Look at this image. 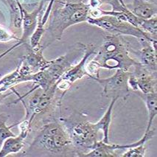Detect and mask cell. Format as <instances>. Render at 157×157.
<instances>
[{"label": "cell", "instance_id": "cell-8", "mask_svg": "<svg viewBox=\"0 0 157 157\" xmlns=\"http://www.w3.org/2000/svg\"><path fill=\"white\" fill-rule=\"evenodd\" d=\"M137 40L140 44L141 49L135 51L130 48V52L136 56V61L147 70L153 73H156V41H150L145 38H139Z\"/></svg>", "mask_w": 157, "mask_h": 157}, {"label": "cell", "instance_id": "cell-4", "mask_svg": "<svg viewBox=\"0 0 157 157\" xmlns=\"http://www.w3.org/2000/svg\"><path fill=\"white\" fill-rule=\"evenodd\" d=\"M56 2L59 6L55 5L54 10L51 11V21L47 28L54 41L61 39L64 30L69 27L87 21L90 10L89 4Z\"/></svg>", "mask_w": 157, "mask_h": 157}, {"label": "cell", "instance_id": "cell-24", "mask_svg": "<svg viewBox=\"0 0 157 157\" xmlns=\"http://www.w3.org/2000/svg\"><path fill=\"white\" fill-rule=\"evenodd\" d=\"M0 148H1V147H0Z\"/></svg>", "mask_w": 157, "mask_h": 157}, {"label": "cell", "instance_id": "cell-6", "mask_svg": "<svg viewBox=\"0 0 157 157\" xmlns=\"http://www.w3.org/2000/svg\"><path fill=\"white\" fill-rule=\"evenodd\" d=\"M131 70L117 69L112 76L107 78H93L103 87V96L111 98H123L125 100L130 94V88L128 84Z\"/></svg>", "mask_w": 157, "mask_h": 157}, {"label": "cell", "instance_id": "cell-15", "mask_svg": "<svg viewBox=\"0 0 157 157\" xmlns=\"http://www.w3.org/2000/svg\"><path fill=\"white\" fill-rule=\"evenodd\" d=\"M117 150V144H109L103 140L97 142L94 148L83 157H117L120 156L116 153Z\"/></svg>", "mask_w": 157, "mask_h": 157}, {"label": "cell", "instance_id": "cell-16", "mask_svg": "<svg viewBox=\"0 0 157 157\" xmlns=\"http://www.w3.org/2000/svg\"><path fill=\"white\" fill-rule=\"evenodd\" d=\"M117 100L118 99H117V98H112L111 99V103L109 104V107H108L105 114L100 118L99 121L94 123L98 130L103 132V137L102 140L104 142H106V143H109V128H110L111 119H112L111 117H112L113 109H114V104L116 103Z\"/></svg>", "mask_w": 157, "mask_h": 157}, {"label": "cell", "instance_id": "cell-17", "mask_svg": "<svg viewBox=\"0 0 157 157\" xmlns=\"http://www.w3.org/2000/svg\"><path fill=\"white\" fill-rule=\"evenodd\" d=\"M138 95L143 100L147 108L148 121H147L145 132H147L152 128L153 120L157 114V94L156 92L149 93V94H142L139 92Z\"/></svg>", "mask_w": 157, "mask_h": 157}, {"label": "cell", "instance_id": "cell-14", "mask_svg": "<svg viewBox=\"0 0 157 157\" xmlns=\"http://www.w3.org/2000/svg\"><path fill=\"white\" fill-rule=\"evenodd\" d=\"M128 8L133 14L142 19H148L156 16V5L151 0H134L131 8Z\"/></svg>", "mask_w": 157, "mask_h": 157}, {"label": "cell", "instance_id": "cell-18", "mask_svg": "<svg viewBox=\"0 0 157 157\" xmlns=\"http://www.w3.org/2000/svg\"><path fill=\"white\" fill-rule=\"evenodd\" d=\"M8 117L4 114H0V147L6 139L10 136H15L16 134L10 131L11 127H8L6 125Z\"/></svg>", "mask_w": 157, "mask_h": 157}, {"label": "cell", "instance_id": "cell-2", "mask_svg": "<svg viewBox=\"0 0 157 157\" xmlns=\"http://www.w3.org/2000/svg\"><path fill=\"white\" fill-rule=\"evenodd\" d=\"M99 69L131 70L138 61L131 56L130 47L123 36L109 34L104 36L103 44L93 58Z\"/></svg>", "mask_w": 157, "mask_h": 157}, {"label": "cell", "instance_id": "cell-9", "mask_svg": "<svg viewBox=\"0 0 157 157\" xmlns=\"http://www.w3.org/2000/svg\"><path fill=\"white\" fill-rule=\"evenodd\" d=\"M19 125L20 133L18 136H10L5 140L0 148V157H5L11 154L18 153L23 149L25 146V140L30 132V128L27 120H22L16 125H11L14 127Z\"/></svg>", "mask_w": 157, "mask_h": 157}, {"label": "cell", "instance_id": "cell-7", "mask_svg": "<svg viewBox=\"0 0 157 157\" xmlns=\"http://www.w3.org/2000/svg\"><path fill=\"white\" fill-rule=\"evenodd\" d=\"M133 69L128 81L130 89L142 94L156 92V73L150 72L139 62Z\"/></svg>", "mask_w": 157, "mask_h": 157}, {"label": "cell", "instance_id": "cell-13", "mask_svg": "<svg viewBox=\"0 0 157 157\" xmlns=\"http://www.w3.org/2000/svg\"><path fill=\"white\" fill-rule=\"evenodd\" d=\"M55 2V0H50L48 7L47 8L46 11L44 12L43 15H41V12H40L38 18V22L36 25L35 31L33 33L31 37L30 38V47L33 50H36L41 47L40 42H41V37H42L44 33V26L46 25L47 19L50 17L51 11H52V6Z\"/></svg>", "mask_w": 157, "mask_h": 157}, {"label": "cell", "instance_id": "cell-12", "mask_svg": "<svg viewBox=\"0 0 157 157\" xmlns=\"http://www.w3.org/2000/svg\"><path fill=\"white\" fill-rule=\"evenodd\" d=\"M71 67L72 65L67 56H61L58 58L57 59L50 61L49 64L43 70H45V72L48 75L52 84H56V82Z\"/></svg>", "mask_w": 157, "mask_h": 157}, {"label": "cell", "instance_id": "cell-5", "mask_svg": "<svg viewBox=\"0 0 157 157\" xmlns=\"http://www.w3.org/2000/svg\"><path fill=\"white\" fill-rule=\"evenodd\" d=\"M86 22L89 25L99 27L110 34L120 36H131L136 38H145L150 41H156L148 33L142 31L141 29L134 26L131 24L117 19L116 17L109 15H104L97 18L89 17Z\"/></svg>", "mask_w": 157, "mask_h": 157}, {"label": "cell", "instance_id": "cell-23", "mask_svg": "<svg viewBox=\"0 0 157 157\" xmlns=\"http://www.w3.org/2000/svg\"><path fill=\"white\" fill-rule=\"evenodd\" d=\"M3 18H4V16H3L2 13L0 11V20H1L2 19H3Z\"/></svg>", "mask_w": 157, "mask_h": 157}, {"label": "cell", "instance_id": "cell-3", "mask_svg": "<svg viewBox=\"0 0 157 157\" xmlns=\"http://www.w3.org/2000/svg\"><path fill=\"white\" fill-rule=\"evenodd\" d=\"M59 120L67 129L78 156L83 157L94 148L100 131L83 113H74L68 117Z\"/></svg>", "mask_w": 157, "mask_h": 157}, {"label": "cell", "instance_id": "cell-22", "mask_svg": "<svg viewBox=\"0 0 157 157\" xmlns=\"http://www.w3.org/2000/svg\"><path fill=\"white\" fill-rule=\"evenodd\" d=\"M89 5L90 8L95 9L100 8V5H101V1L100 0H89Z\"/></svg>", "mask_w": 157, "mask_h": 157}, {"label": "cell", "instance_id": "cell-20", "mask_svg": "<svg viewBox=\"0 0 157 157\" xmlns=\"http://www.w3.org/2000/svg\"><path fill=\"white\" fill-rule=\"evenodd\" d=\"M146 149L145 144H140L135 147H130L128 149L126 152H125L123 155H121L122 157H145L146 156Z\"/></svg>", "mask_w": 157, "mask_h": 157}, {"label": "cell", "instance_id": "cell-21", "mask_svg": "<svg viewBox=\"0 0 157 157\" xmlns=\"http://www.w3.org/2000/svg\"><path fill=\"white\" fill-rule=\"evenodd\" d=\"M11 40L19 41V38H16L13 34L9 32L8 30H6L3 27L0 26V41L1 42H8Z\"/></svg>", "mask_w": 157, "mask_h": 157}, {"label": "cell", "instance_id": "cell-19", "mask_svg": "<svg viewBox=\"0 0 157 157\" xmlns=\"http://www.w3.org/2000/svg\"><path fill=\"white\" fill-rule=\"evenodd\" d=\"M140 29L148 33L153 38L156 39L157 34V18L156 16L148 19H143Z\"/></svg>", "mask_w": 157, "mask_h": 157}, {"label": "cell", "instance_id": "cell-11", "mask_svg": "<svg viewBox=\"0 0 157 157\" xmlns=\"http://www.w3.org/2000/svg\"><path fill=\"white\" fill-rule=\"evenodd\" d=\"M78 44L81 45V48L83 49V52H84L83 57L82 58L81 61L78 64L68 69L61 78V79L68 81L71 84H72L78 80L83 78L84 76L89 77V74L86 72L85 69L86 63L92 55L96 53L97 49H98L96 45L93 44L85 45L79 43Z\"/></svg>", "mask_w": 157, "mask_h": 157}, {"label": "cell", "instance_id": "cell-10", "mask_svg": "<svg viewBox=\"0 0 157 157\" xmlns=\"http://www.w3.org/2000/svg\"><path fill=\"white\" fill-rule=\"evenodd\" d=\"M44 2V0H41V2H40V4L38 5L37 8L34 9V10L30 13L27 12L23 6L22 9H21V16H22L21 26L23 27L22 36H21V38H19V40L18 41L19 43H17L16 45H14L11 49H10V50H8L7 52H5V53H3L1 56H0V58L2 57L3 56L6 55L8 52L13 50V49H15L16 47L19 46V45L26 43L27 40L31 37V36H32L35 31L36 25H37L38 15H39L40 12L42 10Z\"/></svg>", "mask_w": 157, "mask_h": 157}, {"label": "cell", "instance_id": "cell-1", "mask_svg": "<svg viewBox=\"0 0 157 157\" xmlns=\"http://www.w3.org/2000/svg\"><path fill=\"white\" fill-rule=\"evenodd\" d=\"M36 131V136L21 156H78L70 136L60 120H52Z\"/></svg>", "mask_w": 157, "mask_h": 157}]
</instances>
